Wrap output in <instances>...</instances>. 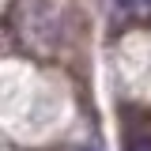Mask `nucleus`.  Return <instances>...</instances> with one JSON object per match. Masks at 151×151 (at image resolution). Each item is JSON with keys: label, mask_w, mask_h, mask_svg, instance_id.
Listing matches in <instances>:
<instances>
[{"label": "nucleus", "mask_w": 151, "mask_h": 151, "mask_svg": "<svg viewBox=\"0 0 151 151\" xmlns=\"http://www.w3.org/2000/svg\"><path fill=\"white\" fill-rule=\"evenodd\" d=\"M125 151H151V136H144V132H129Z\"/></svg>", "instance_id": "nucleus-1"}]
</instances>
